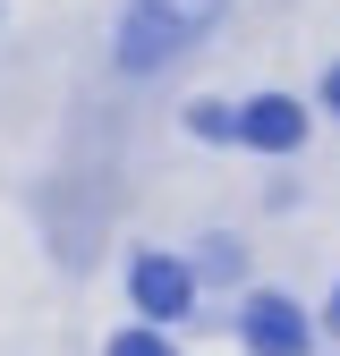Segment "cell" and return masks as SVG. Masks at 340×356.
Wrapping results in <instances>:
<instances>
[{"label":"cell","mask_w":340,"mask_h":356,"mask_svg":"<svg viewBox=\"0 0 340 356\" xmlns=\"http://www.w3.org/2000/svg\"><path fill=\"white\" fill-rule=\"evenodd\" d=\"M323 102H332V111H340V68H332V85H323Z\"/></svg>","instance_id":"52a82bcc"},{"label":"cell","mask_w":340,"mask_h":356,"mask_svg":"<svg viewBox=\"0 0 340 356\" xmlns=\"http://www.w3.org/2000/svg\"><path fill=\"white\" fill-rule=\"evenodd\" d=\"M145 9H153V17H162L170 34H196V26H204L212 9H222V0H145Z\"/></svg>","instance_id":"277c9868"},{"label":"cell","mask_w":340,"mask_h":356,"mask_svg":"<svg viewBox=\"0 0 340 356\" xmlns=\"http://www.w3.org/2000/svg\"><path fill=\"white\" fill-rule=\"evenodd\" d=\"M128 297H137V314L179 323L187 305H196V272H187L179 254H137V272H128Z\"/></svg>","instance_id":"7a4b0ae2"},{"label":"cell","mask_w":340,"mask_h":356,"mask_svg":"<svg viewBox=\"0 0 340 356\" xmlns=\"http://www.w3.org/2000/svg\"><path fill=\"white\" fill-rule=\"evenodd\" d=\"M111 356H170V339H162V331H119Z\"/></svg>","instance_id":"5b68a950"},{"label":"cell","mask_w":340,"mask_h":356,"mask_svg":"<svg viewBox=\"0 0 340 356\" xmlns=\"http://www.w3.org/2000/svg\"><path fill=\"white\" fill-rule=\"evenodd\" d=\"M332 331H340V289H332Z\"/></svg>","instance_id":"ba28073f"},{"label":"cell","mask_w":340,"mask_h":356,"mask_svg":"<svg viewBox=\"0 0 340 356\" xmlns=\"http://www.w3.org/2000/svg\"><path fill=\"white\" fill-rule=\"evenodd\" d=\"M238 331H247L255 356H307L315 348V323L298 314V297H281V289H255L238 305Z\"/></svg>","instance_id":"6da1fadb"},{"label":"cell","mask_w":340,"mask_h":356,"mask_svg":"<svg viewBox=\"0 0 340 356\" xmlns=\"http://www.w3.org/2000/svg\"><path fill=\"white\" fill-rule=\"evenodd\" d=\"M196 127H204V136H238V111H222V102H196Z\"/></svg>","instance_id":"8992f818"},{"label":"cell","mask_w":340,"mask_h":356,"mask_svg":"<svg viewBox=\"0 0 340 356\" xmlns=\"http://www.w3.org/2000/svg\"><path fill=\"white\" fill-rule=\"evenodd\" d=\"M238 136H247L255 153H289V145H307V111H298L289 94H255V102L238 111Z\"/></svg>","instance_id":"3957f363"}]
</instances>
